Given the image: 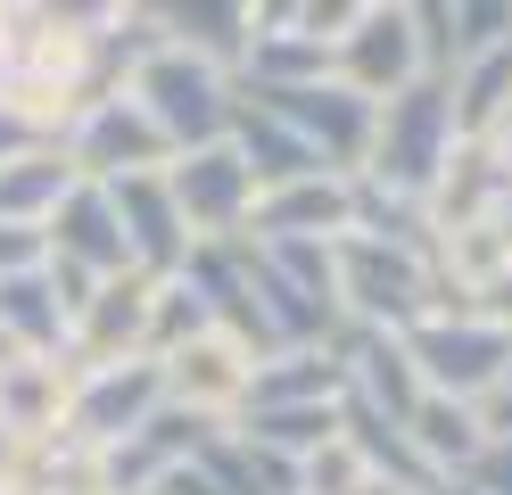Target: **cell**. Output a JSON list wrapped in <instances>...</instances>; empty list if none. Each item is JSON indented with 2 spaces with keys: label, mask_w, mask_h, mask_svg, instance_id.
I'll return each mask as SVG.
<instances>
[{
  "label": "cell",
  "mask_w": 512,
  "mask_h": 495,
  "mask_svg": "<svg viewBox=\"0 0 512 495\" xmlns=\"http://www.w3.org/2000/svg\"><path fill=\"white\" fill-rule=\"evenodd\" d=\"M488 223H496V240H504V256H512V198H504V207H496Z\"/></svg>",
  "instance_id": "27"
},
{
  "label": "cell",
  "mask_w": 512,
  "mask_h": 495,
  "mask_svg": "<svg viewBox=\"0 0 512 495\" xmlns=\"http://www.w3.org/2000/svg\"><path fill=\"white\" fill-rule=\"evenodd\" d=\"M463 149L455 132V91H446V75H422L413 91L380 99V132H372V157H364V182L380 190H405L430 207V190L446 174V157Z\"/></svg>",
  "instance_id": "1"
},
{
  "label": "cell",
  "mask_w": 512,
  "mask_h": 495,
  "mask_svg": "<svg viewBox=\"0 0 512 495\" xmlns=\"http://www.w3.org/2000/svg\"><path fill=\"white\" fill-rule=\"evenodd\" d=\"M0 322H9L25 347H58V330H67V297H58V281H50V256L34 264V273L0 281Z\"/></svg>",
  "instance_id": "21"
},
{
  "label": "cell",
  "mask_w": 512,
  "mask_h": 495,
  "mask_svg": "<svg viewBox=\"0 0 512 495\" xmlns=\"http://www.w3.org/2000/svg\"><path fill=\"white\" fill-rule=\"evenodd\" d=\"M67 157H75L83 182H124V174H166L174 141L149 124V108L133 91H100V99H83V116L67 132Z\"/></svg>",
  "instance_id": "6"
},
{
  "label": "cell",
  "mask_w": 512,
  "mask_h": 495,
  "mask_svg": "<svg viewBox=\"0 0 512 495\" xmlns=\"http://www.w3.org/2000/svg\"><path fill=\"white\" fill-rule=\"evenodd\" d=\"M422 75H438V66H430L422 33H413V17L397 9V0H380V9L339 42V83H356L364 99H397V91H413Z\"/></svg>",
  "instance_id": "9"
},
{
  "label": "cell",
  "mask_w": 512,
  "mask_h": 495,
  "mask_svg": "<svg viewBox=\"0 0 512 495\" xmlns=\"http://www.w3.org/2000/svg\"><path fill=\"white\" fill-rule=\"evenodd\" d=\"M438 495H471V487H463V479H446V487H438Z\"/></svg>",
  "instance_id": "28"
},
{
  "label": "cell",
  "mask_w": 512,
  "mask_h": 495,
  "mask_svg": "<svg viewBox=\"0 0 512 495\" xmlns=\"http://www.w3.org/2000/svg\"><path fill=\"white\" fill-rule=\"evenodd\" d=\"M166 405V363H149V355H133V363H108V372H75V405H67V421H75V438L83 446H124L133 429Z\"/></svg>",
  "instance_id": "8"
},
{
  "label": "cell",
  "mask_w": 512,
  "mask_h": 495,
  "mask_svg": "<svg viewBox=\"0 0 512 495\" xmlns=\"http://www.w3.org/2000/svg\"><path fill=\"white\" fill-rule=\"evenodd\" d=\"M504 42H512V0H455V66L479 50H504Z\"/></svg>",
  "instance_id": "22"
},
{
  "label": "cell",
  "mask_w": 512,
  "mask_h": 495,
  "mask_svg": "<svg viewBox=\"0 0 512 495\" xmlns=\"http://www.w3.org/2000/svg\"><path fill=\"white\" fill-rule=\"evenodd\" d=\"M75 182H83V174H75L67 149H25V157H9V165H0V223H34V231H50L58 198H67Z\"/></svg>",
  "instance_id": "17"
},
{
  "label": "cell",
  "mask_w": 512,
  "mask_h": 495,
  "mask_svg": "<svg viewBox=\"0 0 512 495\" xmlns=\"http://www.w3.org/2000/svg\"><path fill=\"white\" fill-rule=\"evenodd\" d=\"M463 487H471V495H512V438H488V446H479V462L463 471Z\"/></svg>",
  "instance_id": "25"
},
{
  "label": "cell",
  "mask_w": 512,
  "mask_h": 495,
  "mask_svg": "<svg viewBox=\"0 0 512 495\" xmlns=\"http://www.w3.org/2000/svg\"><path fill=\"white\" fill-rule=\"evenodd\" d=\"M133 99L149 108V124L174 141V157H190V149L232 141L240 75H223V66H207V58H190V50H166V42H157V50L141 58V75H133Z\"/></svg>",
  "instance_id": "2"
},
{
  "label": "cell",
  "mask_w": 512,
  "mask_h": 495,
  "mask_svg": "<svg viewBox=\"0 0 512 495\" xmlns=\"http://www.w3.org/2000/svg\"><path fill=\"white\" fill-rule=\"evenodd\" d=\"M141 17L157 25V42H166V50H190V58L223 66V75H240V66H248L256 0H141Z\"/></svg>",
  "instance_id": "12"
},
{
  "label": "cell",
  "mask_w": 512,
  "mask_h": 495,
  "mask_svg": "<svg viewBox=\"0 0 512 495\" xmlns=\"http://www.w3.org/2000/svg\"><path fill=\"white\" fill-rule=\"evenodd\" d=\"M405 355L422 363L430 396H455V405H488L512 380V330L488 314H422L413 330H397Z\"/></svg>",
  "instance_id": "4"
},
{
  "label": "cell",
  "mask_w": 512,
  "mask_h": 495,
  "mask_svg": "<svg viewBox=\"0 0 512 495\" xmlns=\"http://www.w3.org/2000/svg\"><path fill=\"white\" fill-rule=\"evenodd\" d=\"M339 314L372 330H413L422 314H446L438 264L389 240H364V231H339Z\"/></svg>",
  "instance_id": "3"
},
{
  "label": "cell",
  "mask_w": 512,
  "mask_h": 495,
  "mask_svg": "<svg viewBox=\"0 0 512 495\" xmlns=\"http://www.w3.org/2000/svg\"><path fill=\"white\" fill-rule=\"evenodd\" d=\"M356 223V174H314L290 190H256V240H339Z\"/></svg>",
  "instance_id": "14"
},
{
  "label": "cell",
  "mask_w": 512,
  "mask_h": 495,
  "mask_svg": "<svg viewBox=\"0 0 512 495\" xmlns=\"http://www.w3.org/2000/svg\"><path fill=\"white\" fill-rule=\"evenodd\" d=\"M149 306H157L149 273H108L100 297L75 314V372H108V363L149 355Z\"/></svg>",
  "instance_id": "10"
},
{
  "label": "cell",
  "mask_w": 512,
  "mask_h": 495,
  "mask_svg": "<svg viewBox=\"0 0 512 495\" xmlns=\"http://www.w3.org/2000/svg\"><path fill=\"white\" fill-rule=\"evenodd\" d=\"M232 429L256 438V446H273V454H290V462H306L339 438V405H240Z\"/></svg>",
  "instance_id": "20"
},
{
  "label": "cell",
  "mask_w": 512,
  "mask_h": 495,
  "mask_svg": "<svg viewBox=\"0 0 512 495\" xmlns=\"http://www.w3.org/2000/svg\"><path fill=\"white\" fill-rule=\"evenodd\" d=\"M372 9H380V0H298V17H290V25L339 50V42H347V33H356V25L372 17Z\"/></svg>",
  "instance_id": "23"
},
{
  "label": "cell",
  "mask_w": 512,
  "mask_h": 495,
  "mask_svg": "<svg viewBox=\"0 0 512 495\" xmlns=\"http://www.w3.org/2000/svg\"><path fill=\"white\" fill-rule=\"evenodd\" d=\"M488 149H496V165H504V174H512V108L488 124Z\"/></svg>",
  "instance_id": "26"
},
{
  "label": "cell",
  "mask_w": 512,
  "mask_h": 495,
  "mask_svg": "<svg viewBox=\"0 0 512 495\" xmlns=\"http://www.w3.org/2000/svg\"><path fill=\"white\" fill-rule=\"evenodd\" d=\"M248 91V83H240ZM248 99H265V108L290 124V132H306L314 149H323V165L331 174H364V157H372V132H380V99H364L356 83H339V75H323V83H290V91H248Z\"/></svg>",
  "instance_id": "5"
},
{
  "label": "cell",
  "mask_w": 512,
  "mask_h": 495,
  "mask_svg": "<svg viewBox=\"0 0 512 495\" xmlns=\"http://www.w3.org/2000/svg\"><path fill=\"white\" fill-rule=\"evenodd\" d=\"M248 380H256V355L232 330H207V339H190L182 355H166V405H190L207 421H240Z\"/></svg>",
  "instance_id": "11"
},
{
  "label": "cell",
  "mask_w": 512,
  "mask_h": 495,
  "mask_svg": "<svg viewBox=\"0 0 512 495\" xmlns=\"http://www.w3.org/2000/svg\"><path fill=\"white\" fill-rule=\"evenodd\" d=\"M50 256H67L83 264V273H133V240H124V215H116V198L108 182H75L67 198H58V215H50Z\"/></svg>",
  "instance_id": "13"
},
{
  "label": "cell",
  "mask_w": 512,
  "mask_h": 495,
  "mask_svg": "<svg viewBox=\"0 0 512 495\" xmlns=\"http://www.w3.org/2000/svg\"><path fill=\"white\" fill-rule=\"evenodd\" d=\"M232 149L248 157L256 190H290V182L331 174V165H323V149H314L306 132H290V124L265 108V99H248V91H240V116H232Z\"/></svg>",
  "instance_id": "15"
},
{
  "label": "cell",
  "mask_w": 512,
  "mask_h": 495,
  "mask_svg": "<svg viewBox=\"0 0 512 495\" xmlns=\"http://www.w3.org/2000/svg\"><path fill=\"white\" fill-rule=\"evenodd\" d=\"M512 198V174L496 165V149L488 141H463L455 157H446V174H438V190H430V223L438 231H463V223H488L496 207Z\"/></svg>",
  "instance_id": "16"
},
{
  "label": "cell",
  "mask_w": 512,
  "mask_h": 495,
  "mask_svg": "<svg viewBox=\"0 0 512 495\" xmlns=\"http://www.w3.org/2000/svg\"><path fill=\"white\" fill-rule=\"evenodd\" d=\"M413 429V446H422V462L438 479H463L479 446H488V421H479V405H455V396H422V413L405 421Z\"/></svg>",
  "instance_id": "18"
},
{
  "label": "cell",
  "mask_w": 512,
  "mask_h": 495,
  "mask_svg": "<svg viewBox=\"0 0 512 495\" xmlns=\"http://www.w3.org/2000/svg\"><path fill=\"white\" fill-rule=\"evenodd\" d=\"M166 182H174V207L190 223V240H240V231L256 223V174H248V157L232 141L174 157Z\"/></svg>",
  "instance_id": "7"
},
{
  "label": "cell",
  "mask_w": 512,
  "mask_h": 495,
  "mask_svg": "<svg viewBox=\"0 0 512 495\" xmlns=\"http://www.w3.org/2000/svg\"><path fill=\"white\" fill-rule=\"evenodd\" d=\"M397 9L413 17V33H422V50H430V66L446 75V66H455V0H397Z\"/></svg>",
  "instance_id": "24"
},
{
  "label": "cell",
  "mask_w": 512,
  "mask_h": 495,
  "mask_svg": "<svg viewBox=\"0 0 512 495\" xmlns=\"http://www.w3.org/2000/svg\"><path fill=\"white\" fill-rule=\"evenodd\" d=\"M446 91H455V132L463 141H488V124L512 108V42L463 58L455 75H446Z\"/></svg>",
  "instance_id": "19"
}]
</instances>
